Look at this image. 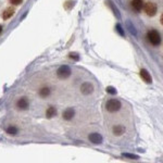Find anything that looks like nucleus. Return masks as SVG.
Listing matches in <instances>:
<instances>
[{
  "label": "nucleus",
  "mask_w": 163,
  "mask_h": 163,
  "mask_svg": "<svg viewBox=\"0 0 163 163\" xmlns=\"http://www.w3.org/2000/svg\"><path fill=\"white\" fill-rule=\"evenodd\" d=\"M122 108L121 101L117 100V99H110V100L107 101L106 104V109L108 112L110 113H115L117 111H120Z\"/></svg>",
  "instance_id": "f257e3e1"
},
{
  "label": "nucleus",
  "mask_w": 163,
  "mask_h": 163,
  "mask_svg": "<svg viewBox=\"0 0 163 163\" xmlns=\"http://www.w3.org/2000/svg\"><path fill=\"white\" fill-rule=\"evenodd\" d=\"M147 38L153 46H159L161 44V35L156 30H150L147 33Z\"/></svg>",
  "instance_id": "f03ea898"
},
{
  "label": "nucleus",
  "mask_w": 163,
  "mask_h": 163,
  "mask_svg": "<svg viewBox=\"0 0 163 163\" xmlns=\"http://www.w3.org/2000/svg\"><path fill=\"white\" fill-rule=\"evenodd\" d=\"M71 74L72 71L67 65H62V67H60L57 70V76L60 79H67V78H69L71 76Z\"/></svg>",
  "instance_id": "7ed1b4c3"
},
{
  "label": "nucleus",
  "mask_w": 163,
  "mask_h": 163,
  "mask_svg": "<svg viewBox=\"0 0 163 163\" xmlns=\"http://www.w3.org/2000/svg\"><path fill=\"white\" fill-rule=\"evenodd\" d=\"M144 10H145L146 14L148 16H154L157 14V11H158V7L154 2H151V1H148V2L145 3L144 6Z\"/></svg>",
  "instance_id": "20e7f679"
},
{
  "label": "nucleus",
  "mask_w": 163,
  "mask_h": 163,
  "mask_svg": "<svg viewBox=\"0 0 163 163\" xmlns=\"http://www.w3.org/2000/svg\"><path fill=\"white\" fill-rule=\"evenodd\" d=\"M30 107V101L26 97H21V98H18L15 102V108L20 111H25L28 109Z\"/></svg>",
  "instance_id": "39448f33"
},
{
  "label": "nucleus",
  "mask_w": 163,
  "mask_h": 163,
  "mask_svg": "<svg viewBox=\"0 0 163 163\" xmlns=\"http://www.w3.org/2000/svg\"><path fill=\"white\" fill-rule=\"evenodd\" d=\"M79 89L82 94L85 95V96H88V95L92 94V92H94V85L92 83H89V82H85V83L80 85Z\"/></svg>",
  "instance_id": "423d86ee"
},
{
  "label": "nucleus",
  "mask_w": 163,
  "mask_h": 163,
  "mask_svg": "<svg viewBox=\"0 0 163 163\" xmlns=\"http://www.w3.org/2000/svg\"><path fill=\"white\" fill-rule=\"evenodd\" d=\"M88 139H89V141L92 142V144H101V142L104 141V138H102V136H101L99 133L89 134V136H88Z\"/></svg>",
  "instance_id": "0eeeda50"
},
{
  "label": "nucleus",
  "mask_w": 163,
  "mask_h": 163,
  "mask_svg": "<svg viewBox=\"0 0 163 163\" xmlns=\"http://www.w3.org/2000/svg\"><path fill=\"white\" fill-rule=\"evenodd\" d=\"M75 115V110L73 108H67L62 113V117L65 121H71Z\"/></svg>",
  "instance_id": "6e6552de"
},
{
  "label": "nucleus",
  "mask_w": 163,
  "mask_h": 163,
  "mask_svg": "<svg viewBox=\"0 0 163 163\" xmlns=\"http://www.w3.org/2000/svg\"><path fill=\"white\" fill-rule=\"evenodd\" d=\"M125 131H126V128H125V126H123L122 124H117V125H114V126L112 127V133L114 136H122L123 134L125 133Z\"/></svg>",
  "instance_id": "1a4fd4ad"
},
{
  "label": "nucleus",
  "mask_w": 163,
  "mask_h": 163,
  "mask_svg": "<svg viewBox=\"0 0 163 163\" xmlns=\"http://www.w3.org/2000/svg\"><path fill=\"white\" fill-rule=\"evenodd\" d=\"M38 95H39V97H42V98H48L51 95V88L49 87V86H43V87L39 88Z\"/></svg>",
  "instance_id": "9d476101"
},
{
  "label": "nucleus",
  "mask_w": 163,
  "mask_h": 163,
  "mask_svg": "<svg viewBox=\"0 0 163 163\" xmlns=\"http://www.w3.org/2000/svg\"><path fill=\"white\" fill-rule=\"evenodd\" d=\"M139 74H140V77L142 78V80H145L146 83L150 84V83L152 82L151 75H150V73H149V72H148L146 69H141V70H140Z\"/></svg>",
  "instance_id": "9b49d317"
},
{
  "label": "nucleus",
  "mask_w": 163,
  "mask_h": 163,
  "mask_svg": "<svg viewBox=\"0 0 163 163\" xmlns=\"http://www.w3.org/2000/svg\"><path fill=\"white\" fill-rule=\"evenodd\" d=\"M14 13H15V10H14V8H7V9L5 10V11L2 12V14H1V16H2L3 20H9L11 16L14 15Z\"/></svg>",
  "instance_id": "f8f14e48"
},
{
  "label": "nucleus",
  "mask_w": 163,
  "mask_h": 163,
  "mask_svg": "<svg viewBox=\"0 0 163 163\" xmlns=\"http://www.w3.org/2000/svg\"><path fill=\"white\" fill-rule=\"evenodd\" d=\"M131 5L135 11L139 12L142 9V7H144V0H132Z\"/></svg>",
  "instance_id": "ddd939ff"
},
{
  "label": "nucleus",
  "mask_w": 163,
  "mask_h": 163,
  "mask_svg": "<svg viewBox=\"0 0 163 163\" xmlns=\"http://www.w3.org/2000/svg\"><path fill=\"white\" fill-rule=\"evenodd\" d=\"M55 115H57V109H55V107L50 106L46 111V116L48 117V119H51V117L55 116Z\"/></svg>",
  "instance_id": "4468645a"
},
{
  "label": "nucleus",
  "mask_w": 163,
  "mask_h": 163,
  "mask_svg": "<svg viewBox=\"0 0 163 163\" xmlns=\"http://www.w3.org/2000/svg\"><path fill=\"white\" fill-rule=\"evenodd\" d=\"M7 133L9 135H16L18 133V128L16 126H14V125H11V126H9L7 128Z\"/></svg>",
  "instance_id": "2eb2a0df"
},
{
  "label": "nucleus",
  "mask_w": 163,
  "mask_h": 163,
  "mask_svg": "<svg viewBox=\"0 0 163 163\" xmlns=\"http://www.w3.org/2000/svg\"><path fill=\"white\" fill-rule=\"evenodd\" d=\"M107 92H108L109 94H112V95L116 94V90H115L113 87H108V88H107Z\"/></svg>",
  "instance_id": "dca6fc26"
},
{
  "label": "nucleus",
  "mask_w": 163,
  "mask_h": 163,
  "mask_svg": "<svg viewBox=\"0 0 163 163\" xmlns=\"http://www.w3.org/2000/svg\"><path fill=\"white\" fill-rule=\"evenodd\" d=\"M22 1H23V0H10V2H11L12 5H14V6L20 5V3H22Z\"/></svg>",
  "instance_id": "f3484780"
},
{
  "label": "nucleus",
  "mask_w": 163,
  "mask_h": 163,
  "mask_svg": "<svg viewBox=\"0 0 163 163\" xmlns=\"http://www.w3.org/2000/svg\"><path fill=\"white\" fill-rule=\"evenodd\" d=\"M123 157H126V158H129V159H138L137 156H134V154H128V153H124V154H123Z\"/></svg>",
  "instance_id": "a211bd4d"
},
{
  "label": "nucleus",
  "mask_w": 163,
  "mask_h": 163,
  "mask_svg": "<svg viewBox=\"0 0 163 163\" xmlns=\"http://www.w3.org/2000/svg\"><path fill=\"white\" fill-rule=\"evenodd\" d=\"M116 30H117V32H119L121 35H124V32L122 31V27H121V25H120V24H117V25H116Z\"/></svg>",
  "instance_id": "6ab92c4d"
},
{
  "label": "nucleus",
  "mask_w": 163,
  "mask_h": 163,
  "mask_svg": "<svg viewBox=\"0 0 163 163\" xmlns=\"http://www.w3.org/2000/svg\"><path fill=\"white\" fill-rule=\"evenodd\" d=\"M1 32H2V26L0 25V34H1Z\"/></svg>",
  "instance_id": "aec40b11"
}]
</instances>
